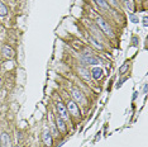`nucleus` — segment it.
<instances>
[{
  "mask_svg": "<svg viewBox=\"0 0 148 147\" xmlns=\"http://www.w3.org/2000/svg\"><path fill=\"white\" fill-rule=\"evenodd\" d=\"M72 96L73 99H75V102H79V103H85V98H84V94L80 92L79 89H76V88H73L72 89Z\"/></svg>",
  "mask_w": 148,
  "mask_h": 147,
  "instance_id": "6",
  "label": "nucleus"
},
{
  "mask_svg": "<svg viewBox=\"0 0 148 147\" xmlns=\"http://www.w3.org/2000/svg\"><path fill=\"white\" fill-rule=\"evenodd\" d=\"M56 126H57V128L60 129L61 132H66V124H65V120L62 119L60 116L56 117Z\"/></svg>",
  "mask_w": 148,
  "mask_h": 147,
  "instance_id": "11",
  "label": "nucleus"
},
{
  "mask_svg": "<svg viewBox=\"0 0 148 147\" xmlns=\"http://www.w3.org/2000/svg\"><path fill=\"white\" fill-rule=\"evenodd\" d=\"M56 108H57L58 116H60L65 122H67V120H69V112H67V108L65 107L63 103H62L61 100H58L57 103H56Z\"/></svg>",
  "mask_w": 148,
  "mask_h": 147,
  "instance_id": "2",
  "label": "nucleus"
},
{
  "mask_svg": "<svg viewBox=\"0 0 148 147\" xmlns=\"http://www.w3.org/2000/svg\"><path fill=\"white\" fill-rule=\"evenodd\" d=\"M125 80H127L125 78L120 79V81H118V84H117V88H120V86H122V85H123V83H124V81H125Z\"/></svg>",
  "mask_w": 148,
  "mask_h": 147,
  "instance_id": "19",
  "label": "nucleus"
},
{
  "mask_svg": "<svg viewBox=\"0 0 148 147\" xmlns=\"http://www.w3.org/2000/svg\"><path fill=\"white\" fill-rule=\"evenodd\" d=\"M42 140H43V142H44V145L46 146H52V142H53V140H52V136H51V133H49V131L48 129H44L43 131V133H42Z\"/></svg>",
  "mask_w": 148,
  "mask_h": 147,
  "instance_id": "5",
  "label": "nucleus"
},
{
  "mask_svg": "<svg viewBox=\"0 0 148 147\" xmlns=\"http://www.w3.org/2000/svg\"><path fill=\"white\" fill-rule=\"evenodd\" d=\"M132 42H133V46H135V47H137V46H138V38H137V37H133Z\"/></svg>",
  "mask_w": 148,
  "mask_h": 147,
  "instance_id": "20",
  "label": "nucleus"
},
{
  "mask_svg": "<svg viewBox=\"0 0 148 147\" xmlns=\"http://www.w3.org/2000/svg\"><path fill=\"white\" fill-rule=\"evenodd\" d=\"M123 1H124V5H125L127 9H128L129 11H133V9H134V5H133L132 0H123Z\"/></svg>",
  "mask_w": 148,
  "mask_h": 147,
  "instance_id": "15",
  "label": "nucleus"
},
{
  "mask_svg": "<svg viewBox=\"0 0 148 147\" xmlns=\"http://www.w3.org/2000/svg\"><path fill=\"white\" fill-rule=\"evenodd\" d=\"M95 1V4L97 7H100L101 9H105V10H109V4L105 1V0H94Z\"/></svg>",
  "mask_w": 148,
  "mask_h": 147,
  "instance_id": "12",
  "label": "nucleus"
},
{
  "mask_svg": "<svg viewBox=\"0 0 148 147\" xmlns=\"http://www.w3.org/2000/svg\"><path fill=\"white\" fill-rule=\"evenodd\" d=\"M0 141H1V147H10V137L7 132H3L0 136Z\"/></svg>",
  "mask_w": 148,
  "mask_h": 147,
  "instance_id": "9",
  "label": "nucleus"
},
{
  "mask_svg": "<svg viewBox=\"0 0 148 147\" xmlns=\"http://www.w3.org/2000/svg\"><path fill=\"white\" fill-rule=\"evenodd\" d=\"M1 53L4 57L7 58H13L14 57V49L10 46H3L1 48Z\"/></svg>",
  "mask_w": 148,
  "mask_h": 147,
  "instance_id": "8",
  "label": "nucleus"
},
{
  "mask_svg": "<svg viewBox=\"0 0 148 147\" xmlns=\"http://www.w3.org/2000/svg\"><path fill=\"white\" fill-rule=\"evenodd\" d=\"M103 74H104V71H103L101 67H95V69H93V71H91V76H93L95 80H99V79L103 78Z\"/></svg>",
  "mask_w": 148,
  "mask_h": 147,
  "instance_id": "10",
  "label": "nucleus"
},
{
  "mask_svg": "<svg viewBox=\"0 0 148 147\" xmlns=\"http://www.w3.org/2000/svg\"><path fill=\"white\" fill-rule=\"evenodd\" d=\"M89 42L91 43V45H93L94 47H96V48H99V49H103V45H100L99 42H97V41L95 39V38L94 37H91V36H89Z\"/></svg>",
  "mask_w": 148,
  "mask_h": 147,
  "instance_id": "13",
  "label": "nucleus"
},
{
  "mask_svg": "<svg viewBox=\"0 0 148 147\" xmlns=\"http://www.w3.org/2000/svg\"><path fill=\"white\" fill-rule=\"evenodd\" d=\"M77 72L80 74V76H81L84 80H86V81H90L91 80V72L89 71L87 69H85V67H79Z\"/></svg>",
  "mask_w": 148,
  "mask_h": 147,
  "instance_id": "7",
  "label": "nucleus"
},
{
  "mask_svg": "<svg viewBox=\"0 0 148 147\" xmlns=\"http://www.w3.org/2000/svg\"><path fill=\"white\" fill-rule=\"evenodd\" d=\"M8 14V8L4 5V3L0 1V17H4Z\"/></svg>",
  "mask_w": 148,
  "mask_h": 147,
  "instance_id": "14",
  "label": "nucleus"
},
{
  "mask_svg": "<svg viewBox=\"0 0 148 147\" xmlns=\"http://www.w3.org/2000/svg\"><path fill=\"white\" fill-rule=\"evenodd\" d=\"M67 112H69L70 114H72L73 117H76V118H79L80 117V110H79V107L77 104H76L75 100H67Z\"/></svg>",
  "mask_w": 148,
  "mask_h": 147,
  "instance_id": "3",
  "label": "nucleus"
},
{
  "mask_svg": "<svg viewBox=\"0 0 148 147\" xmlns=\"http://www.w3.org/2000/svg\"><path fill=\"white\" fill-rule=\"evenodd\" d=\"M148 19H147V17H144V18H143V25H144V27H147V25H148Z\"/></svg>",
  "mask_w": 148,
  "mask_h": 147,
  "instance_id": "22",
  "label": "nucleus"
},
{
  "mask_svg": "<svg viewBox=\"0 0 148 147\" xmlns=\"http://www.w3.org/2000/svg\"><path fill=\"white\" fill-rule=\"evenodd\" d=\"M129 19H131L132 23H139V19H138L137 15H135V14H133V13L129 14Z\"/></svg>",
  "mask_w": 148,
  "mask_h": 147,
  "instance_id": "17",
  "label": "nucleus"
},
{
  "mask_svg": "<svg viewBox=\"0 0 148 147\" xmlns=\"http://www.w3.org/2000/svg\"><path fill=\"white\" fill-rule=\"evenodd\" d=\"M128 67H129V63H128V62H125V63H124L122 67H120L119 72L122 74V75H123V74H125V71H127V70H128Z\"/></svg>",
  "mask_w": 148,
  "mask_h": 147,
  "instance_id": "18",
  "label": "nucleus"
},
{
  "mask_svg": "<svg viewBox=\"0 0 148 147\" xmlns=\"http://www.w3.org/2000/svg\"><path fill=\"white\" fill-rule=\"evenodd\" d=\"M81 61H82V63H86V65H97V63H100V61L97 60L96 57L91 56V55L81 56Z\"/></svg>",
  "mask_w": 148,
  "mask_h": 147,
  "instance_id": "4",
  "label": "nucleus"
},
{
  "mask_svg": "<svg viewBox=\"0 0 148 147\" xmlns=\"http://www.w3.org/2000/svg\"><path fill=\"white\" fill-rule=\"evenodd\" d=\"M108 1H110V4H111V5H113V7H117V5H118L117 0H108Z\"/></svg>",
  "mask_w": 148,
  "mask_h": 147,
  "instance_id": "21",
  "label": "nucleus"
},
{
  "mask_svg": "<svg viewBox=\"0 0 148 147\" xmlns=\"http://www.w3.org/2000/svg\"><path fill=\"white\" fill-rule=\"evenodd\" d=\"M96 24L100 27V29H101L103 32L106 34V36H109V37H113L114 36V33H113V31H111V28L109 27V24L106 23V20H104L103 18H97L96 19Z\"/></svg>",
  "mask_w": 148,
  "mask_h": 147,
  "instance_id": "1",
  "label": "nucleus"
},
{
  "mask_svg": "<svg viewBox=\"0 0 148 147\" xmlns=\"http://www.w3.org/2000/svg\"><path fill=\"white\" fill-rule=\"evenodd\" d=\"M51 129H52V134L53 136H58V129L56 127V124L51 120Z\"/></svg>",
  "mask_w": 148,
  "mask_h": 147,
  "instance_id": "16",
  "label": "nucleus"
}]
</instances>
